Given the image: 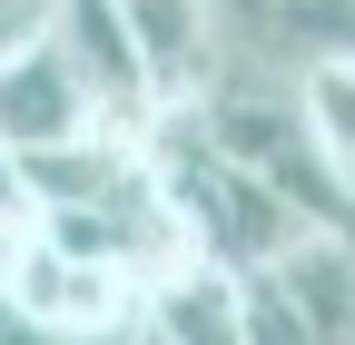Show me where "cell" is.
Wrapping results in <instances>:
<instances>
[{
	"label": "cell",
	"mask_w": 355,
	"mask_h": 345,
	"mask_svg": "<svg viewBox=\"0 0 355 345\" xmlns=\"http://www.w3.org/2000/svg\"><path fill=\"white\" fill-rule=\"evenodd\" d=\"M296 89H306V118H316V148L336 158V178H345V197H355V60L306 69ZM345 218H355V207H345Z\"/></svg>",
	"instance_id": "cell-9"
},
{
	"label": "cell",
	"mask_w": 355,
	"mask_h": 345,
	"mask_svg": "<svg viewBox=\"0 0 355 345\" xmlns=\"http://www.w3.org/2000/svg\"><path fill=\"white\" fill-rule=\"evenodd\" d=\"M0 296H10L40 335H60V345H128L148 326V286L128 267H109V256L60 247L50 227L20 237V256L0 267Z\"/></svg>",
	"instance_id": "cell-3"
},
{
	"label": "cell",
	"mask_w": 355,
	"mask_h": 345,
	"mask_svg": "<svg viewBox=\"0 0 355 345\" xmlns=\"http://www.w3.org/2000/svg\"><path fill=\"white\" fill-rule=\"evenodd\" d=\"M139 345H158V335H148V326H139Z\"/></svg>",
	"instance_id": "cell-11"
},
{
	"label": "cell",
	"mask_w": 355,
	"mask_h": 345,
	"mask_svg": "<svg viewBox=\"0 0 355 345\" xmlns=\"http://www.w3.org/2000/svg\"><path fill=\"white\" fill-rule=\"evenodd\" d=\"M79 128H99V109H89L69 50L60 39H30V50L0 69V139H10V158L20 148H60V139H79Z\"/></svg>",
	"instance_id": "cell-6"
},
{
	"label": "cell",
	"mask_w": 355,
	"mask_h": 345,
	"mask_svg": "<svg viewBox=\"0 0 355 345\" xmlns=\"http://www.w3.org/2000/svg\"><path fill=\"white\" fill-rule=\"evenodd\" d=\"M50 39L69 50V69H79L89 109H99V128H128V139H139V128L168 109L158 79H148V60H139L128 0H60V10H50Z\"/></svg>",
	"instance_id": "cell-5"
},
{
	"label": "cell",
	"mask_w": 355,
	"mask_h": 345,
	"mask_svg": "<svg viewBox=\"0 0 355 345\" xmlns=\"http://www.w3.org/2000/svg\"><path fill=\"white\" fill-rule=\"evenodd\" d=\"M139 148H148V178L168 188L178 227H188V247L207 256V267L247 276V267H266V256H286L296 237H316V227H306L296 207L198 118V99H168V109L139 128Z\"/></svg>",
	"instance_id": "cell-1"
},
{
	"label": "cell",
	"mask_w": 355,
	"mask_h": 345,
	"mask_svg": "<svg viewBox=\"0 0 355 345\" xmlns=\"http://www.w3.org/2000/svg\"><path fill=\"white\" fill-rule=\"evenodd\" d=\"M198 118L296 207L306 227H345L355 197L336 178V158L316 148V118H306V89H296V79H207V89H198Z\"/></svg>",
	"instance_id": "cell-2"
},
{
	"label": "cell",
	"mask_w": 355,
	"mask_h": 345,
	"mask_svg": "<svg viewBox=\"0 0 355 345\" xmlns=\"http://www.w3.org/2000/svg\"><path fill=\"white\" fill-rule=\"evenodd\" d=\"M50 10L60 0H0V69H10L30 39H50Z\"/></svg>",
	"instance_id": "cell-10"
},
{
	"label": "cell",
	"mask_w": 355,
	"mask_h": 345,
	"mask_svg": "<svg viewBox=\"0 0 355 345\" xmlns=\"http://www.w3.org/2000/svg\"><path fill=\"white\" fill-rule=\"evenodd\" d=\"M217 79H306L355 60V0H207Z\"/></svg>",
	"instance_id": "cell-4"
},
{
	"label": "cell",
	"mask_w": 355,
	"mask_h": 345,
	"mask_svg": "<svg viewBox=\"0 0 355 345\" xmlns=\"http://www.w3.org/2000/svg\"><path fill=\"white\" fill-rule=\"evenodd\" d=\"M128 30H139V60L158 79V99H198L207 79H217L207 0H128Z\"/></svg>",
	"instance_id": "cell-7"
},
{
	"label": "cell",
	"mask_w": 355,
	"mask_h": 345,
	"mask_svg": "<svg viewBox=\"0 0 355 345\" xmlns=\"http://www.w3.org/2000/svg\"><path fill=\"white\" fill-rule=\"evenodd\" d=\"M148 335H158V345H257L227 267H178V276L148 296Z\"/></svg>",
	"instance_id": "cell-8"
}]
</instances>
